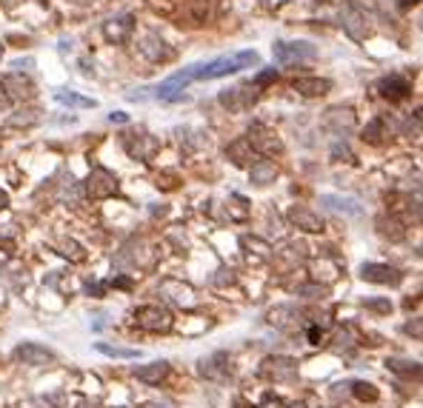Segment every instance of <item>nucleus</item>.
<instances>
[{
  "label": "nucleus",
  "instance_id": "f257e3e1",
  "mask_svg": "<svg viewBox=\"0 0 423 408\" xmlns=\"http://www.w3.org/2000/svg\"><path fill=\"white\" fill-rule=\"evenodd\" d=\"M258 63H260L258 52H237V54H229V57H218L212 63H198V80H218V77L235 75L240 69L258 66Z\"/></svg>",
  "mask_w": 423,
  "mask_h": 408
},
{
  "label": "nucleus",
  "instance_id": "f03ea898",
  "mask_svg": "<svg viewBox=\"0 0 423 408\" xmlns=\"http://www.w3.org/2000/svg\"><path fill=\"white\" fill-rule=\"evenodd\" d=\"M272 54L281 66H304V63L318 60V46H312L309 40H278L272 46Z\"/></svg>",
  "mask_w": 423,
  "mask_h": 408
},
{
  "label": "nucleus",
  "instance_id": "7ed1b4c3",
  "mask_svg": "<svg viewBox=\"0 0 423 408\" xmlns=\"http://www.w3.org/2000/svg\"><path fill=\"white\" fill-rule=\"evenodd\" d=\"M86 195L92 200H106L112 195H117V177L103 169V166H95L86 177Z\"/></svg>",
  "mask_w": 423,
  "mask_h": 408
},
{
  "label": "nucleus",
  "instance_id": "20e7f679",
  "mask_svg": "<svg viewBox=\"0 0 423 408\" xmlns=\"http://www.w3.org/2000/svg\"><path fill=\"white\" fill-rule=\"evenodd\" d=\"M246 140H249V146H252L255 151H260V154H266V157H272V154H283L281 137L272 132L269 126H263V123H252V126H249Z\"/></svg>",
  "mask_w": 423,
  "mask_h": 408
},
{
  "label": "nucleus",
  "instance_id": "39448f33",
  "mask_svg": "<svg viewBox=\"0 0 423 408\" xmlns=\"http://www.w3.org/2000/svg\"><path fill=\"white\" fill-rule=\"evenodd\" d=\"M135 323L146 331H169L172 328V311L163 305H140L135 311Z\"/></svg>",
  "mask_w": 423,
  "mask_h": 408
},
{
  "label": "nucleus",
  "instance_id": "423d86ee",
  "mask_svg": "<svg viewBox=\"0 0 423 408\" xmlns=\"http://www.w3.org/2000/svg\"><path fill=\"white\" fill-rule=\"evenodd\" d=\"M221 106L229 109V112H246L249 106L258 103V91H255V83L249 86H232L226 91H221Z\"/></svg>",
  "mask_w": 423,
  "mask_h": 408
},
{
  "label": "nucleus",
  "instance_id": "0eeeda50",
  "mask_svg": "<svg viewBox=\"0 0 423 408\" xmlns=\"http://www.w3.org/2000/svg\"><path fill=\"white\" fill-rule=\"evenodd\" d=\"M341 23H343V31L352 40H366L369 31H372V23H369L366 12L360 9V6H346L341 12Z\"/></svg>",
  "mask_w": 423,
  "mask_h": 408
},
{
  "label": "nucleus",
  "instance_id": "6e6552de",
  "mask_svg": "<svg viewBox=\"0 0 423 408\" xmlns=\"http://www.w3.org/2000/svg\"><path fill=\"white\" fill-rule=\"evenodd\" d=\"M260 374L266 380H275V383H283V380H295L297 377V363L292 357H283V354H275V357H266L260 363Z\"/></svg>",
  "mask_w": 423,
  "mask_h": 408
},
{
  "label": "nucleus",
  "instance_id": "1a4fd4ad",
  "mask_svg": "<svg viewBox=\"0 0 423 408\" xmlns=\"http://www.w3.org/2000/svg\"><path fill=\"white\" fill-rule=\"evenodd\" d=\"M0 86H3V91H6L9 100L26 103V100L35 98V83H32V77H26L23 72H9V75H3Z\"/></svg>",
  "mask_w": 423,
  "mask_h": 408
},
{
  "label": "nucleus",
  "instance_id": "9d476101",
  "mask_svg": "<svg viewBox=\"0 0 423 408\" xmlns=\"http://www.w3.org/2000/svg\"><path fill=\"white\" fill-rule=\"evenodd\" d=\"M124 146H126L129 157H135V160H149V157H155V151L161 149L158 137H152L149 132H129V135H124Z\"/></svg>",
  "mask_w": 423,
  "mask_h": 408
},
{
  "label": "nucleus",
  "instance_id": "9b49d317",
  "mask_svg": "<svg viewBox=\"0 0 423 408\" xmlns=\"http://www.w3.org/2000/svg\"><path fill=\"white\" fill-rule=\"evenodd\" d=\"M360 280L378 282V286H398L403 274L395 266H386V263H364L360 266Z\"/></svg>",
  "mask_w": 423,
  "mask_h": 408
},
{
  "label": "nucleus",
  "instance_id": "f8f14e48",
  "mask_svg": "<svg viewBox=\"0 0 423 408\" xmlns=\"http://www.w3.org/2000/svg\"><path fill=\"white\" fill-rule=\"evenodd\" d=\"M15 360L23 365H52L54 363V352L46 349L40 342H20L15 349Z\"/></svg>",
  "mask_w": 423,
  "mask_h": 408
},
{
  "label": "nucleus",
  "instance_id": "ddd939ff",
  "mask_svg": "<svg viewBox=\"0 0 423 408\" xmlns=\"http://www.w3.org/2000/svg\"><path fill=\"white\" fill-rule=\"evenodd\" d=\"M323 126L329 132H335V135H352L355 132V126H357V117L352 109L346 106H335V109H329L323 114Z\"/></svg>",
  "mask_w": 423,
  "mask_h": 408
},
{
  "label": "nucleus",
  "instance_id": "4468645a",
  "mask_svg": "<svg viewBox=\"0 0 423 408\" xmlns=\"http://www.w3.org/2000/svg\"><path fill=\"white\" fill-rule=\"evenodd\" d=\"M132 31H135V17L132 15H117V17H109L103 23V38L114 46L126 43L132 38Z\"/></svg>",
  "mask_w": 423,
  "mask_h": 408
},
{
  "label": "nucleus",
  "instance_id": "2eb2a0df",
  "mask_svg": "<svg viewBox=\"0 0 423 408\" xmlns=\"http://www.w3.org/2000/svg\"><path fill=\"white\" fill-rule=\"evenodd\" d=\"M286 220L295 229H300V232H309V234H320L323 232V217L315 214V211H309L306 206H292L286 211Z\"/></svg>",
  "mask_w": 423,
  "mask_h": 408
},
{
  "label": "nucleus",
  "instance_id": "dca6fc26",
  "mask_svg": "<svg viewBox=\"0 0 423 408\" xmlns=\"http://www.w3.org/2000/svg\"><path fill=\"white\" fill-rule=\"evenodd\" d=\"M378 94L386 98L389 103H401L409 98V80L401 77V75H383L378 80Z\"/></svg>",
  "mask_w": 423,
  "mask_h": 408
},
{
  "label": "nucleus",
  "instance_id": "f3484780",
  "mask_svg": "<svg viewBox=\"0 0 423 408\" xmlns=\"http://www.w3.org/2000/svg\"><path fill=\"white\" fill-rule=\"evenodd\" d=\"M138 49L146 60H152V63H161V60L172 57V49L166 46V40L158 35V31H146V35L140 38V43H138Z\"/></svg>",
  "mask_w": 423,
  "mask_h": 408
},
{
  "label": "nucleus",
  "instance_id": "a211bd4d",
  "mask_svg": "<svg viewBox=\"0 0 423 408\" xmlns=\"http://www.w3.org/2000/svg\"><path fill=\"white\" fill-rule=\"evenodd\" d=\"M198 371H200V377H206V380L223 383L226 377L232 374V368H229V354L221 352V354H212V357H206V360H200Z\"/></svg>",
  "mask_w": 423,
  "mask_h": 408
},
{
  "label": "nucleus",
  "instance_id": "6ab92c4d",
  "mask_svg": "<svg viewBox=\"0 0 423 408\" xmlns=\"http://www.w3.org/2000/svg\"><path fill=\"white\" fill-rule=\"evenodd\" d=\"M161 294L166 300H172L175 305H184V308H192L195 305V292L192 286H186V282H180V280H163L161 282Z\"/></svg>",
  "mask_w": 423,
  "mask_h": 408
},
{
  "label": "nucleus",
  "instance_id": "aec40b11",
  "mask_svg": "<svg viewBox=\"0 0 423 408\" xmlns=\"http://www.w3.org/2000/svg\"><path fill=\"white\" fill-rule=\"evenodd\" d=\"M169 371H172V365L166 360H155V363H149V365H138L135 377H138L140 383H146V386H161L169 377Z\"/></svg>",
  "mask_w": 423,
  "mask_h": 408
},
{
  "label": "nucleus",
  "instance_id": "412c9836",
  "mask_svg": "<svg viewBox=\"0 0 423 408\" xmlns=\"http://www.w3.org/2000/svg\"><path fill=\"white\" fill-rule=\"evenodd\" d=\"M320 203L329 209V211H335V214H343V217H360L364 214V206H360L357 200L352 197H338V195H323Z\"/></svg>",
  "mask_w": 423,
  "mask_h": 408
},
{
  "label": "nucleus",
  "instance_id": "4be33fe9",
  "mask_svg": "<svg viewBox=\"0 0 423 408\" xmlns=\"http://www.w3.org/2000/svg\"><path fill=\"white\" fill-rule=\"evenodd\" d=\"M392 371H395L401 380H409V383H423V365L415 363V360H406V357H392L386 363Z\"/></svg>",
  "mask_w": 423,
  "mask_h": 408
},
{
  "label": "nucleus",
  "instance_id": "5701e85b",
  "mask_svg": "<svg viewBox=\"0 0 423 408\" xmlns=\"http://www.w3.org/2000/svg\"><path fill=\"white\" fill-rule=\"evenodd\" d=\"M292 89L300 91L304 98H320V94H326L332 89V83L326 77H295Z\"/></svg>",
  "mask_w": 423,
  "mask_h": 408
},
{
  "label": "nucleus",
  "instance_id": "b1692460",
  "mask_svg": "<svg viewBox=\"0 0 423 408\" xmlns=\"http://www.w3.org/2000/svg\"><path fill=\"white\" fill-rule=\"evenodd\" d=\"M375 229H378V234L386 237V240H403V234H406L403 220L395 217V214H383V217H378V220H375Z\"/></svg>",
  "mask_w": 423,
  "mask_h": 408
},
{
  "label": "nucleus",
  "instance_id": "393cba45",
  "mask_svg": "<svg viewBox=\"0 0 423 408\" xmlns=\"http://www.w3.org/2000/svg\"><path fill=\"white\" fill-rule=\"evenodd\" d=\"M389 137H395V129H392V126H389V120L386 117H375L369 126H366V129H364V140L366 143H386Z\"/></svg>",
  "mask_w": 423,
  "mask_h": 408
},
{
  "label": "nucleus",
  "instance_id": "a878e982",
  "mask_svg": "<svg viewBox=\"0 0 423 408\" xmlns=\"http://www.w3.org/2000/svg\"><path fill=\"white\" fill-rule=\"evenodd\" d=\"M275 177H278V166L272 160H255L249 166V180L255 186H269V183H275Z\"/></svg>",
  "mask_w": 423,
  "mask_h": 408
},
{
  "label": "nucleus",
  "instance_id": "bb28decb",
  "mask_svg": "<svg viewBox=\"0 0 423 408\" xmlns=\"http://www.w3.org/2000/svg\"><path fill=\"white\" fill-rule=\"evenodd\" d=\"M297 320V311L292 305H275L266 311V323L275 326V328H292Z\"/></svg>",
  "mask_w": 423,
  "mask_h": 408
},
{
  "label": "nucleus",
  "instance_id": "cd10ccee",
  "mask_svg": "<svg viewBox=\"0 0 423 408\" xmlns=\"http://www.w3.org/2000/svg\"><path fill=\"white\" fill-rule=\"evenodd\" d=\"M226 157H229L235 166H246V163L252 160V146H249V140H246V137H237L235 143H229V146H226Z\"/></svg>",
  "mask_w": 423,
  "mask_h": 408
},
{
  "label": "nucleus",
  "instance_id": "c85d7f7f",
  "mask_svg": "<svg viewBox=\"0 0 423 408\" xmlns=\"http://www.w3.org/2000/svg\"><path fill=\"white\" fill-rule=\"evenodd\" d=\"M54 100L57 103H64V106H75V109H95L98 103L95 100H89V98H80V94H75V91H54Z\"/></svg>",
  "mask_w": 423,
  "mask_h": 408
},
{
  "label": "nucleus",
  "instance_id": "c756f323",
  "mask_svg": "<svg viewBox=\"0 0 423 408\" xmlns=\"http://www.w3.org/2000/svg\"><path fill=\"white\" fill-rule=\"evenodd\" d=\"M95 349L101 354H106V357H120V360H138L140 357L138 349H124V345H112V342H98Z\"/></svg>",
  "mask_w": 423,
  "mask_h": 408
},
{
  "label": "nucleus",
  "instance_id": "7c9ffc66",
  "mask_svg": "<svg viewBox=\"0 0 423 408\" xmlns=\"http://www.w3.org/2000/svg\"><path fill=\"white\" fill-rule=\"evenodd\" d=\"M349 391H352V397L360 400V402H375V400H378V388H375L372 383H366V380H355V383L349 386Z\"/></svg>",
  "mask_w": 423,
  "mask_h": 408
},
{
  "label": "nucleus",
  "instance_id": "2f4dec72",
  "mask_svg": "<svg viewBox=\"0 0 423 408\" xmlns=\"http://www.w3.org/2000/svg\"><path fill=\"white\" fill-rule=\"evenodd\" d=\"M286 266H295V263H300V260H304L306 257V248L304 245H297V243H289V245H283L281 248V255H278Z\"/></svg>",
  "mask_w": 423,
  "mask_h": 408
},
{
  "label": "nucleus",
  "instance_id": "473e14b6",
  "mask_svg": "<svg viewBox=\"0 0 423 408\" xmlns=\"http://www.w3.org/2000/svg\"><path fill=\"white\" fill-rule=\"evenodd\" d=\"M297 294L306 300H323L329 294V282H306V286L297 289Z\"/></svg>",
  "mask_w": 423,
  "mask_h": 408
},
{
  "label": "nucleus",
  "instance_id": "72a5a7b5",
  "mask_svg": "<svg viewBox=\"0 0 423 408\" xmlns=\"http://www.w3.org/2000/svg\"><path fill=\"white\" fill-rule=\"evenodd\" d=\"M83 197V192H80V186L75 183V177L69 174V180L60 186V200H69V203H77Z\"/></svg>",
  "mask_w": 423,
  "mask_h": 408
},
{
  "label": "nucleus",
  "instance_id": "f704fd0d",
  "mask_svg": "<svg viewBox=\"0 0 423 408\" xmlns=\"http://www.w3.org/2000/svg\"><path fill=\"white\" fill-rule=\"evenodd\" d=\"M60 255H64V257H72L75 263H80L86 255H83V248L75 243V240H64V243H60Z\"/></svg>",
  "mask_w": 423,
  "mask_h": 408
},
{
  "label": "nucleus",
  "instance_id": "c9c22d12",
  "mask_svg": "<svg viewBox=\"0 0 423 408\" xmlns=\"http://www.w3.org/2000/svg\"><path fill=\"white\" fill-rule=\"evenodd\" d=\"M229 203H232V214H235V220L249 217V200H246V197L232 195V197H229Z\"/></svg>",
  "mask_w": 423,
  "mask_h": 408
},
{
  "label": "nucleus",
  "instance_id": "e433bc0d",
  "mask_svg": "<svg viewBox=\"0 0 423 408\" xmlns=\"http://www.w3.org/2000/svg\"><path fill=\"white\" fill-rule=\"evenodd\" d=\"M332 160H338V163H349V160H355V154H352V149L341 140V143H335V146H332Z\"/></svg>",
  "mask_w": 423,
  "mask_h": 408
},
{
  "label": "nucleus",
  "instance_id": "4c0bfd02",
  "mask_svg": "<svg viewBox=\"0 0 423 408\" xmlns=\"http://www.w3.org/2000/svg\"><path fill=\"white\" fill-rule=\"evenodd\" d=\"M352 342H355V331H352L349 326H341V328L335 331V349L343 352L346 345H352Z\"/></svg>",
  "mask_w": 423,
  "mask_h": 408
},
{
  "label": "nucleus",
  "instance_id": "58836bf2",
  "mask_svg": "<svg viewBox=\"0 0 423 408\" xmlns=\"http://www.w3.org/2000/svg\"><path fill=\"white\" fill-rule=\"evenodd\" d=\"M401 331H403L406 337H412V340H423V317H412V320H406Z\"/></svg>",
  "mask_w": 423,
  "mask_h": 408
},
{
  "label": "nucleus",
  "instance_id": "ea45409f",
  "mask_svg": "<svg viewBox=\"0 0 423 408\" xmlns=\"http://www.w3.org/2000/svg\"><path fill=\"white\" fill-rule=\"evenodd\" d=\"M364 305L369 308V311H378V314H392V303L389 300H383V297H364Z\"/></svg>",
  "mask_w": 423,
  "mask_h": 408
},
{
  "label": "nucleus",
  "instance_id": "a19ab883",
  "mask_svg": "<svg viewBox=\"0 0 423 408\" xmlns=\"http://www.w3.org/2000/svg\"><path fill=\"white\" fill-rule=\"evenodd\" d=\"M244 248H255V255L258 257H269V243H263V240H258V237H244Z\"/></svg>",
  "mask_w": 423,
  "mask_h": 408
},
{
  "label": "nucleus",
  "instance_id": "79ce46f5",
  "mask_svg": "<svg viewBox=\"0 0 423 408\" xmlns=\"http://www.w3.org/2000/svg\"><path fill=\"white\" fill-rule=\"evenodd\" d=\"M306 337H309V342H312V345H320V340H323V328H320V326H309V328H306Z\"/></svg>",
  "mask_w": 423,
  "mask_h": 408
},
{
  "label": "nucleus",
  "instance_id": "37998d69",
  "mask_svg": "<svg viewBox=\"0 0 423 408\" xmlns=\"http://www.w3.org/2000/svg\"><path fill=\"white\" fill-rule=\"evenodd\" d=\"M260 408H283V402H281L275 394H266L263 402H260Z\"/></svg>",
  "mask_w": 423,
  "mask_h": 408
},
{
  "label": "nucleus",
  "instance_id": "c03bdc74",
  "mask_svg": "<svg viewBox=\"0 0 423 408\" xmlns=\"http://www.w3.org/2000/svg\"><path fill=\"white\" fill-rule=\"evenodd\" d=\"M278 75H275V69H269V72H263V75H258V80H255V86H266V83H272Z\"/></svg>",
  "mask_w": 423,
  "mask_h": 408
},
{
  "label": "nucleus",
  "instance_id": "a18cd8bd",
  "mask_svg": "<svg viewBox=\"0 0 423 408\" xmlns=\"http://www.w3.org/2000/svg\"><path fill=\"white\" fill-rule=\"evenodd\" d=\"M415 3H420V0H395V6H398L401 12H406V9H412Z\"/></svg>",
  "mask_w": 423,
  "mask_h": 408
},
{
  "label": "nucleus",
  "instance_id": "49530a36",
  "mask_svg": "<svg viewBox=\"0 0 423 408\" xmlns=\"http://www.w3.org/2000/svg\"><path fill=\"white\" fill-rule=\"evenodd\" d=\"M109 120H112V123H126L129 117H126L124 112H112V114H109Z\"/></svg>",
  "mask_w": 423,
  "mask_h": 408
},
{
  "label": "nucleus",
  "instance_id": "de8ad7c7",
  "mask_svg": "<svg viewBox=\"0 0 423 408\" xmlns=\"http://www.w3.org/2000/svg\"><path fill=\"white\" fill-rule=\"evenodd\" d=\"M6 206H9V195L3 192V188H0V211H3Z\"/></svg>",
  "mask_w": 423,
  "mask_h": 408
},
{
  "label": "nucleus",
  "instance_id": "09e8293b",
  "mask_svg": "<svg viewBox=\"0 0 423 408\" xmlns=\"http://www.w3.org/2000/svg\"><path fill=\"white\" fill-rule=\"evenodd\" d=\"M77 408H98V402H92V400H80Z\"/></svg>",
  "mask_w": 423,
  "mask_h": 408
},
{
  "label": "nucleus",
  "instance_id": "8fccbe9b",
  "mask_svg": "<svg viewBox=\"0 0 423 408\" xmlns=\"http://www.w3.org/2000/svg\"><path fill=\"white\" fill-rule=\"evenodd\" d=\"M89 294H101L103 292V286H98V282H95V286H92V282H89V289H86Z\"/></svg>",
  "mask_w": 423,
  "mask_h": 408
},
{
  "label": "nucleus",
  "instance_id": "3c124183",
  "mask_svg": "<svg viewBox=\"0 0 423 408\" xmlns=\"http://www.w3.org/2000/svg\"><path fill=\"white\" fill-rule=\"evenodd\" d=\"M289 408H306V405H304V402H292Z\"/></svg>",
  "mask_w": 423,
  "mask_h": 408
},
{
  "label": "nucleus",
  "instance_id": "603ef678",
  "mask_svg": "<svg viewBox=\"0 0 423 408\" xmlns=\"http://www.w3.org/2000/svg\"><path fill=\"white\" fill-rule=\"evenodd\" d=\"M0 57H3V43H0Z\"/></svg>",
  "mask_w": 423,
  "mask_h": 408
},
{
  "label": "nucleus",
  "instance_id": "864d4df0",
  "mask_svg": "<svg viewBox=\"0 0 423 408\" xmlns=\"http://www.w3.org/2000/svg\"><path fill=\"white\" fill-rule=\"evenodd\" d=\"M420 29H423V15H420Z\"/></svg>",
  "mask_w": 423,
  "mask_h": 408
},
{
  "label": "nucleus",
  "instance_id": "5fc2aeb1",
  "mask_svg": "<svg viewBox=\"0 0 423 408\" xmlns=\"http://www.w3.org/2000/svg\"><path fill=\"white\" fill-rule=\"evenodd\" d=\"M40 3H46V0H40Z\"/></svg>",
  "mask_w": 423,
  "mask_h": 408
}]
</instances>
